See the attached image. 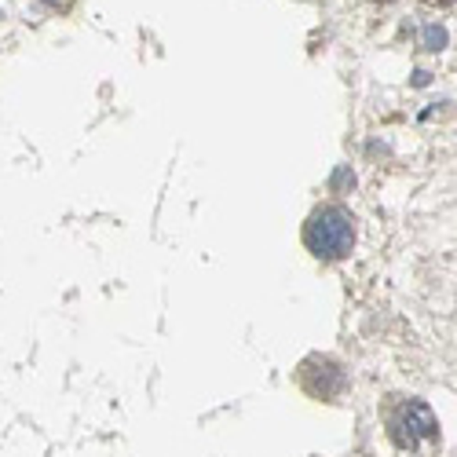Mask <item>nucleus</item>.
I'll use <instances>...</instances> for the list:
<instances>
[{
    "instance_id": "20e7f679",
    "label": "nucleus",
    "mask_w": 457,
    "mask_h": 457,
    "mask_svg": "<svg viewBox=\"0 0 457 457\" xmlns=\"http://www.w3.org/2000/svg\"><path fill=\"white\" fill-rule=\"evenodd\" d=\"M73 4V0H48V8H55V12H66Z\"/></svg>"
},
{
    "instance_id": "423d86ee",
    "label": "nucleus",
    "mask_w": 457,
    "mask_h": 457,
    "mask_svg": "<svg viewBox=\"0 0 457 457\" xmlns=\"http://www.w3.org/2000/svg\"><path fill=\"white\" fill-rule=\"evenodd\" d=\"M377 4H392V0H377Z\"/></svg>"
},
{
    "instance_id": "7ed1b4c3",
    "label": "nucleus",
    "mask_w": 457,
    "mask_h": 457,
    "mask_svg": "<svg viewBox=\"0 0 457 457\" xmlns=\"http://www.w3.org/2000/svg\"><path fill=\"white\" fill-rule=\"evenodd\" d=\"M443 45H446V33H443L439 26H428V29H425V48H432V52H439Z\"/></svg>"
},
{
    "instance_id": "f257e3e1",
    "label": "nucleus",
    "mask_w": 457,
    "mask_h": 457,
    "mask_svg": "<svg viewBox=\"0 0 457 457\" xmlns=\"http://www.w3.org/2000/svg\"><path fill=\"white\" fill-rule=\"evenodd\" d=\"M303 242H308V249L319 260H340V256H348L352 245H355V220H352V212L340 209V205L319 209L308 220V227H303Z\"/></svg>"
},
{
    "instance_id": "39448f33",
    "label": "nucleus",
    "mask_w": 457,
    "mask_h": 457,
    "mask_svg": "<svg viewBox=\"0 0 457 457\" xmlns=\"http://www.w3.org/2000/svg\"><path fill=\"white\" fill-rule=\"evenodd\" d=\"M425 4H432V8H446V4H453V0H425Z\"/></svg>"
},
{
    "instance_id": "f03ea898",
    "label": "nucleus",
    "mask_w": 457,
    "mask_h": 457,
    "mask_svg": "<svg viewBox=\"0 0 457 457\" xmlns=\"http://www.w3.org/2000/svg\"><path fill=\"white\" fill-rule=\"evenodd\" d=\"M439 425H436V417L425 403H403L392 417V439L403 446V450H417L421 443L436 439Z\"/></svg>"
}]
</instances>
